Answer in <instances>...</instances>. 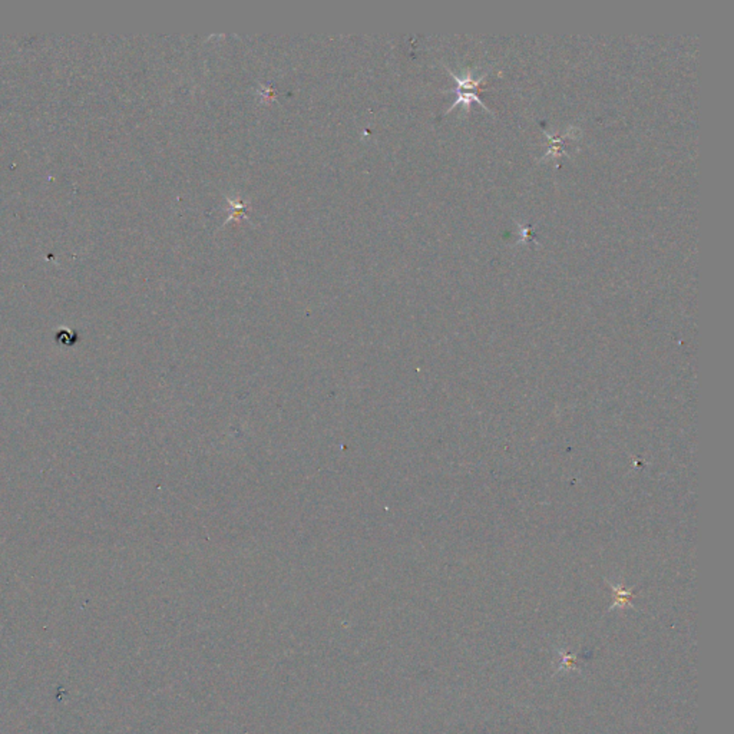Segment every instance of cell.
Here are the masks:
<instances>
[{
  "mask_svg": "<svg viewBox=\"0 0 734 734\" xmlns=\"http://www.w3.org/2000/svg\"><path fill=\"white\" fill-rule=\"evenodd\" d=\"M446 72H449L452 75V78L456 80V88L452 90V92L456 94V99L453 101V104L448 108L446 114L451 112L453 108L456 106H463L465 111H469L470 108V102H478L481 106H484L487 111H489L491 114H494V111H491L488 108V105L478 97V90L479 86L485 82V78L487 75L489 73V69L487 71H482V72H478L477 69H469L466 71L465 73L462 75H458L455 73L449 66H445Z\"/></svg>",
  "mask_w": 734,
  "mask_h": 734,
  "instance_id": "cell-1",
  "label": "cell"
},
{
  "mask_svg": "<svg viewBox=\"0 0 734 734\" xmlns=\"http://www.w3.org/2000/svg\"><path fill=\"white\" fill-rule=\"evenodd\" d=\"M515 223H516L518 227L521 228V233H522L521 240H522V243H525V241H532V240H534V237H531V231H532L531 227H524L521 223H518L516 220H515Z\"/></svg>",
  "mask_w": 734,
  "mask_h": 734,
  "instance_id": "cell-2",
  "label": "cell"
}]
</instances>
